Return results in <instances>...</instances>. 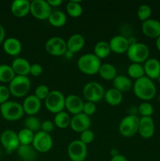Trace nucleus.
Returning a JSON list of instances; mask_svg holds the SVG:
<instances>
[{
    "instance_id": "obj_1",
    "label": "nucleus",
    "mask_w": 160,
    "mask_h": 161,
    "mask_svg": "<svg viewBox=\"0 0 160 161\" xmlns=\"http://www.w3.org/2000/svg\"><path fill=\"white\" fill-rule=\"evenodd\" d=\"M133 93L140 99L149 101L156 94V86L152 80L146 75L136 80L133 85Z\"/></svg>"
},
{
    "instance_id": "obj_2",
    "label": "nucleus",
    "mask_w": 160,
    "mask_h": 161,
    "mask_svg": "<svg viewBox=\"0 0 160 161\" xmlns=\"http://www.w3.org/2000/svg\"><path fill=\"white\" fill-rule=\"evenodd\" d=\"M78 69L88 75H94L99 72L101 61L94 53H88L82 55L77 61Z\"/></svg>"
},
{
    "instance_id": "obj_3",
    "label": "nucleus",
    "mask_w": 160,
    "mask_h": 161,
    "mask_svg": "<svg viewBox=\"0 0 160 161\" xmlns=\"http://www.w3.org/2000/svg\"><path fill=\"white\" fill-rule=\"evenodd\" d=\"M31 88V80L28 75H16L9 83V89L10 94L17 97L26 95Z\"/></svg>"
},
{
    "instance_id": "obj_4",
    "label": "nucleus",
    "mask_w": 160,
    "mask_h": 161,
    "mask_svg": "<svg viewBox=\"0 0 160 161\" xmlns=\"http://www.w3.org/2000/svg\"><path fill=\"white\" fill-rule=\"evenodd\" d=\"M0 113L5 119L8 121H16L22 118L24 108L22 105L13 101H7L0 105Z\"/></svg>"
},
{
    "instance_id": "obj_5",
    "label": "nucleus",
    "mask_w": 160,
    "mask_h": 161,
    "mask_svg": "<svg viewBox=\"0 0 160 161\" xmlns=\"http://www.w3.org/2000/svg\"><path fill=\"white\" fill-rule=\"evenodd\" d=\"M65 98L66 97L61 91L57 90L51 91L44 101L45 108L55 114L62 112L65 108Z\"/></svg>"
},
{
    "instance_id": "obj_6",
    "label": "nucleus",
    "mask_w": 160,
    "mask_h": 161,
    "mask_svg": "<svg viewBox=\"0 0 160 161\" xmlns=\"http://www.w3.org/2000/svg\"><path fill=\"white\" fill-rule=\"evenodd\" d=\"M127 57L133 63L141 64L148 59L150 50L148 47L143 42H138L130 45L126 52Z\"/></svg>"
},
{
    "instance_id": "obj_7",
    "label": "nucleus",
    "mask_w": 160,
    "mask_h": 161,
    "mask_svg": "<svg viewBox=\"0 0 160 161\" xmlns=\"http://www.w3.org/2000/svg\"><path fill=\"white\" fill-rule=\"evenodd\" d=\"M83 95L88 102L93 103L98 102L104 97L105 91L100 83L96 81H91L86 83L83 90Z\"/></svg>"
},
{
    "instance_id": "obj_8",
    "label": "nucleus",
    "mask_w": 160,
    "mask_h": 161,
    "mask_svg": "<svg viewBox=\"0 0 160 161\" xmlns=\"http://www.w3.org/2000/svg\"><path fill=\"white\" fill-rule=\"evenodd\" d=\"M140 118L136 115L130 114L122 118L119 126L121 135L124 137H131L138 132Z\"/></svg>"
},
{
    "instance_id": "obj_9",
    "label": "nucleus",
    "mask_w": 160,
    "mask_h": 161,
    "mask_svg": "<svg viewBox=\"0 0 160 161\" xmlns=\"http://www.w3.org/2000/svg\"><path fill=\"white\" fill-rule=\"evenodd\" d=\"M53 144V138L50 134L39 130L35 134L34 139L31 145L37 152L47 153L52 149Z\"/></svg>"
},
{
    "instance_id": "obj_10",
    "label": "nucleus",
    "mask_w": 160,
    "mask_h": 161,
    "mask_svg": "<svg viewBox=\"0 0 160 161\" xmlns=\"http://www.w3.org/2000/svg\"><path fill=\"white\" fill-rule=\"evenodd\" d=\"M67 154L72 161H85L87 157V146L79 139L74 140L67 146Z\"/></svg>"
},
{
    "instance_id": "obj_11",
    "label": "nucleus",
    "mask_w": 160,
    "mask_h": 161,
    "mask_svg": "<svg viewBox=\"0 0 160 161\" xmlns=\"http://www.w3.org/2000/svg\"><path fill=\"white\" fill-rule=\"evenodd\" d=\"M30 12L39 20H46L52 13V7L47 0H33L31 2Z\"/></svg>"
},
{
    "instance_id": "obj_12",
    "label": "nucleus",
    "mask_w": 160,
    "mask_h": 161,
    "mask_svg": "<svg viewBox=\"0 0 160 161\" xmlns=\"http://www.w3.org/2000/svg\"><path fill=\"white\" fill-rule=\"evenodd\" d=\"M45 48L50 54L54 56H61L65 54L67 52V42L60 36H53L46 41Z\"/></svg>"
},
{
    "instance_id": "obj_13",
    "label": "nucleus",
    "mask_w": 160,
    "mask_h": 161,
    "mask_svg": "<svg viewBox=\"0 0 160 161\" xmlns=\"http://www.w3.org/2000/svg\"><path fill=\"white\" fill-rule=\"evenodd\" d=\"M0 142L6 149L7 153L17 150L20 146L18 135L13 130H5L0 135Z\"/></svg>"
},
{
    "instance_id": "obj_14",
    "label": "nucleus",
    "mask_w": 160,
    "mask_h": 161,
    "mask_svg": "<svg viewBox=\"0 0 160 161\" xmlns=\"http://www.w3.org/2000/svg\"><path fill=\"white\" fill-rule=\"evenodd\" d=\"M91 126L90 116H87L83 113L73 115L71 118L70 127L74 131L82 133L84 130L89 129Z\"/></svg>"
},
{
    "instance_id": "obj_15",
    "label": "nucleus",
    "mask_w": 160,
    "mask_h": 161,
    "mask_svg": "<svg viewBox=\"0 0 160 161\" xmlns=\"http://www.w3.org/2000/svg\"><path fill=\"white\" fill-rule=\"evenodd\" d=\"M22 106L24 112L28 116H35L40 110L42 101L39 100L35 94H30L24 98Z\"/></svg>"
},
{
    "instance_id": "obj_16",
    "label": "nucleus",
    "mask_w": 160,
    "mask_h": 161,
    "mask_svg": "<svg viewBox=\"0 0 160 161\" xmlns=\"http://www.w3.org/2000/svg\"><path fill=\"white\" fill-rule=\"evenodd\" d=\"M84 102L77 94H69L65 98V108L72 114L83 113Z\"/></svg>"
},
{
    "instance_id": "obj_17",
    "label": "nucleus",
    "mask_w": 160,
    "mask_h": 161,
    "mask_svg": "<svg viewBox=\"0 0 160 161\" xmlns=\"http://www.w3.org/2000/svg\"><path fill=\"white\" fill-rule=\"evenodd\" d=\"M142 31L149 38L157 39L160 36V21L155 19L149 18L142 22Z\"/></svg>"
},
{
    "instance_id": "obj_18",
    "label": "nucleus",
    "mask_w": 160,
    "mask_h": 161,
    "mask_svg": "<svg viewBox=\"0 0 160 161\" xmlns=\"http://www.w3.org/2000/svg\"><path fill=\"white\" fill-rule=\"evenodd\" d=\"M155 123L152 117L140 118L139 127H138V133L142 138H152L155 133Z\"/></svg>"
},
{
    "instance_id": "obj_19",
    "label": "nucleus",
    "mask_w": 160,
    "mask_h": 161,
    "mask_svg": "<svg viewBox=\"0 0 160 161\" xmlns=\"http://www.w3.org/2000/svg\"><path fill=\"white\" fill-rule=\"evenodd\" d=\"M111 51L116 53H123L127 52L130 43L126 36L122 35H117L113 36L109 42Z\"/></svg>"
},
{
    "instance_id": "obj_20",
    "label": "nucleus",
    "mask_w": 160,
    "mask_h": 161,
    "mask_svg": "<svg viewBox=\"0 0 160 161\" xmlns=\"http://www.w3.org/2000/svg\"><path fill=\"white\" fill-rule=\"evenodd\" d=\"M144 73L151 80L160 77V61L156 58H148L144 64Z\"/></svg>"
},
{
    "instance_id": "obj_21",
    "label": "nucleus",
    "mask_w": 160,
    "mask_h": 161,
    "mask_svg": "<svg viewBox=\"0 0 160 161\" xmlns=\"http://www.w3.org/2000/svg\"><path fill=\"white\" fill-rule=\"evenodd\" d=\"M31 3L28 0H14L11 4V12L17 17H23L30 12Z\"/></svg>"
},
{
    "instance_id": "obj_22",
    "label": "nucleus",
    "mask_w": 160,
    "mask_h": 161,
    "mask_svg": "<svg viewBox=\"0 0 160 161\" xmlns=\"http://www.w3.org/2000/svg\"><path fill=\"white\" fill-rule=\"evenodd\" d=\"M3 50L9 55L17 56L21 52L22 44L17 38H7L3 42Z\"/></svg>"
},
{
    "instance_id": "obj_23",
    "label": "nucleus",
    "mask_w": 160,
    "mask_h": 161,
    "mask_svg": "<svg viewBox=\"0 0 160 161\" xmlns=\"http://www.w3.org/2000/svg\"><path fill=\"white\" fill-rule=\"evenodd\" d=\"M11 67L17 75H28L30 73L31 64L24 58H16L13 61Z\"/></svg>"
},
{
    "instance_id": "obj_24",
    "label": "nucleus",
    "mask_w": 160,
    "mask_h": 161,
    "mask_svg": "<svg viewBox=\"0 0 160 161\" xmlns=\"http://www.w3.org/2000/svg\"><path fill=\"white\" fill-rule=\"evenodd\" d=\"M85 38L81 34H73L68 38L67 41V50L72 53H77L83 48L85 45Z\"/></svg>"
},
{
    "instance_id": "obj_25",
    "label": "nucleus",
    "mask_w": 160,
    "mask_h": 161,
    "mask_svg": "<svg viewBox=\"0 0 160 161\" xmlns=\"http://www.w3.org/2000/svg\"><path fill=\"white\" fill-rule=\"evenodd\" d=\"M19 157L24 161H35L37 158V153L31 145H20L17 150Z\"/></svg>"
},
{
    "instance_id": "obj_26",
    "label": "nucleus",
    "mask_w": 160,
    "mask_h": 161,
    "mask_svg": "<svg viewBox=\"0 0 160 161\" xmlns=\"http://www.w3.org/2000/svg\"><path fill=\"white\" fill-rule=\"evenodd\" d=\"M113 86L115 89L118 90L120 92H125L130 90L133 86L130 77L123 75H117L113 80Z\"/></svg>"
},
{
    "instance_id": "obj_27",
    "label": "nucleus",
    "mask_w": 160,
    "mask_h": 161,
    "mask_svg": "<svg viewBox=\"0 0 160 161\" xmlns=\"http://www.w3.org/2000/svg\"><path fill=\"white\" fill-rule=\"evenodd\" d=\"M104 99L109 105L115 106V105H119L122 102L123 95H122V92L113 87L105 91Z\"/></svg>"
},
{
    "instance_id": "obj_28",
    "label": "nucleus",
    "mask_w": 160,
    "mask_h": 161,
    "mask_svg": "<svg viewBox=\"0 0 160 161\" xmlns=\"http://www.w3.org/2000/svg\"><path fill=\"white\" fill-rule=\"evenodd\" d=\"M98 73L104 80H113L117 75V69L113 64L110 63H104L101 64Z\"/></svg>"
},
{
    "instance_id": "obj_29",
    "label": "nucleus",
    "mask_w": 160,
    "mask_h": 161,
    "mask_svg": "<svg viewBox=\"0 0 160 161\" xmlns=\"http://www.w3.org/2000/svg\"><path fill=\"white\" fill-rule=\"evenodd\" d=\"M111 51L109 42L106 41H99L94 46V54L100 59L106 58Z\"/></svg>"
},
{
    "instance_id": "obj_30",
    "label": "nucleus",
    "mask_w": 160,
    "mask_h": 161,
    "mask_svg": "<svg viewBox=\"0 0 160 161\" xmlns=\"http://www.w3.org/2000/svg\"><path fill=\"white\" fill-rule=\"evenodd\" d=\"M49 22L54 27H62L67 22V16L65 13L61 10L52 11L48 18Z\"/></svg>"
},
{
    "instance_id": "obj_31",
    "label": "nucleus",
    "mask_w": 160,
    "mask_h": 161,
    "mask_svg": "<svg viewBox=\"0 0 160 161\" xmlns=\"http://www.w3.org/2000/svg\"><path fill=\"white\" fill-rule=\"evenodd\" d=\"M53 123H54L55 126L59 128H67L68 126H70L71 117L68 113L66 112H60V113L55 114Z\"/></svg>"
},
{
    "instance_id": "obj_32",
    "label": "nucleus",
    "mask_w": 160,
    "mask_h": 161,
    "mask_svg": "<svg viewBox=\"0 0 160 161\" xmlns=\"http://www.w3.org/2000/svg\"><path fill=\"white\" fill-rule=\"evenodd\" d=\"M16 75H17L11 65L0 64V82L10 83Z\"/></svg>"
},
{
    "instance_id": "obj_33",
    "label": "nucleus",
    "mask_w": 160,
    "mask_h": 161,
    "mask_svg": "<svg viewBox=\"0 0 160 161\" xmlns=\"http://www.w3.org/2000/svg\"><path fill=\"white\" fill-rule=\"evenodd\" d=\"M66 10L67 14L73 17H79L83 14V6L79 1L77 0H71L67 3L66 6Z\"/></svg>"
},
{
    "instance_id": "obj_34",
    "label": "nucleus",
    "mask_w": 160,
    "mask_h": 161,
    "mask_svg": "<svg viewBox=\"0 0 160 161\" xmlns=\"http://www.w3.org/2000/svg\"><path fill=\"white\" fill-rule=\"evenodd\" d=\"M127 73H128L129 76L135 79V80H138V79L145 75L144 66L141 65V64H138V63L130 64L127 69Z\"/></svg>"
},
{
    "instance_id": "obj_35",
    "label": "nucleus",
    "mask_w": 160,
    "mask_h": 161,
    "mask_svg": "<svg viewBox=\"0 0 160 161\" xmlns=\"http://www.w3.org/2000/svg\"><path fill=\"white\" fill-rule=\"evenodd\" d=\"M19 142L20 145H31L32 144L35 134L31 130L27 128H23L17 133Z\"/></svg>"
},
{
    "instance_id": "obj_36",
    "label": "nucleus",
    "mask_w": 160,
    "mask_h": 161,
    "mask_svg": "<svg viewBox=\"0 0 160 161\" xmlns=\"http://www.w3.org/2000/svg\"><path fill=\"white\" fill-rule=\"evenodd\" d=\"M41 124L42 123L35 116H29L24 120L25 128L31 130L32 132L39 131V129L41 128Z\"/></svg>"
},
{
    "instance_id": "obj_37",
    "label": "nucleus",
    "mask_w": 160,
    "mask_h": 161,
    "mask_svg": "<svg viewBox=\"0 0 160 161\" xmlns=\"http://www.w3.org/2000/svg\"><path fill=\"white\" fill-rule=\"evenodd\" d=\"M138 112L144 117H152L154 113L153 105L147 102H144L138 106Z\"/></svg>"
},
{
    "instance_id": "obj_38",
    "label": "nucleus",
    "mask_w": 160,
    "mask_h": 161,
    "mask_svg": "<svg viewBox=\"0 0 160 161\" xmlns=\"http://www.w3.org/2000/svg\"><path fill=\"white\" fill-rule=\"evenodd\" d=\"M136 14H137L138 18L142 20L143 22L150 18L151 15H152V9L148 5L142 4L138 7Z\"/></svg>"
},
{
    "instance_id": "obj_39",
    "label": "nucleus",
    "mask_w": 160,
    "mask_h": 161,
    "mask_svg": "<svg viewBox=\"0 0 160 161\" xmlns=\"http://www.w3.org/2000/svg\"><path fill=\"white\" fill-rule=\"evenodd\" d=\"M50 91L48 86L45 84H41L36 87L35 91V95L39 99V100L42 101L46 98L47 96L50 94Z\"/></svg>"
},
{
    "instance_id": "obj_40",
    "label": "nucleus",
    "mask_w": 160,
    "mask_h": 161,
    "mask_svg": "<svg viewBox=\"0 0 160 161\" xmlns=\"http://www.w3.org/2000/svg\"><path fill=\"white\" fill-rule=\"evenodd\" d=\"M79 140L82 142L84 143V144L86 145L89 144V143H91L94 140L93 131L89 130V129H88V130H84L83 132L80 133Z\"/></svg>"
},
{
    "instance_id": "obj_41",
    "label": "nucleus",
    "mask_w": 160,
    "mask_h": 161,
    "mask_svg": "<svg viewBox=\"0 0 160 161\" xmlns=\"http://www.w3.org/2000/svg\"><path fill=\"white\" fill-rule=\"evenodd\" d=\"M97 111V107H96L95 103L92 102H84V105H83V113L86 114L87 116H90L91 115H93Z\"/></svg>"
},
{
    "instance_id": "obj_42",
    "label": "nucleus",
    "mask_w": 160,
    "mask_h": 161,
    "mask_svg": "<svg viewBox=\"0 0 160 161\" xmlns=\"http://www.w3.org/2000/svg\"><path fill=\"white\" fill-rule=\"evenodd\" d=\"M10 94H11L9 87L1 85L0 86V105L9 101Z\"/></svg>"
},
{
    "instance_id": "obj_43",
    "label": "nucleus",
    "mask_w": 160,
    "mask_h": 161,
    "mask_svg": "<svg viewBox=\"0 0 160 161\" xmlns=\"http://www.w3.org/2000/svg\"><path fill=\"white\" fill-rule=\"evenodd\" d=\"M55 127V124L53 121L49 120V119H45L41 124V129L42 131L46 132V133L50 134V132L53 131V129Z\"/></svg>"
},
{
    "instance_id": "obj_44",
    "label": "nucleus",
    "mask_w": 160,
    "mask_h": 161,
    "mask_svg": "<svg viewBox=\"0 0 160 161\" xmlns=\"http://www.w3.org/2000/svg\"><path fill=\"white\" fill-rule=\"evenodd\" d=\"M43 72V68L40 64L38 63H34V64H31V69H30V73L33 75V76H39Z\"/></svg>"
},
{
    "instance_id": "obj_45",
    "label": "nucleus",
    "mask_w": 160,
    "mask_h": 161,
    "mask_svg": "<svg viewBox=\"0 0 160 161\" xmlns=\"http://www.w3.org/2000/svg\"><path fill=\"white\" fill-rule=\"evenodd\" d=\"M110 161H128L127 159L125 158V156L122 155V154H117V155L111 157V159Z\"/></svg>"
},
{
    "instance_id": "obj_46",
    "label": "nucleus",
    "mask_w": 160,
    "mask_h": 161,
    "mask_svg": "<svg viewBox=\"0 0 160 161\" xmlns=\"http://www.w3.org/2000/svg\"><path fill=\"white\" fill-rule=\"evenodd\" d=\"M5 37H6V30L3 25H0V44L4 42Z\"/></svg>"
},
{
    "instance_id": "obj_47",
    "label": "nucleus",
    "mask_w": 160,
    "mask_h": 161,
    "mask_svg": "<svg viewBox=\"0 0 160 161\" xmlns=\"http://www.w3.org/2000/svg\"><path fill=\"white\" fill-rule=\"evenodd\" d=\"M50 6H59L60 5L62 4V0H47Z\"/></svg>"
},
{
    "instance_id": "obj_48",
    "label": "nucleus",
    "mask_w": 160,
    "mask_h": 161,
    "mask_svg": "<svg viewBox=\"0 0 160 161\" xmlns=\"http://www.w3.org/2000/svg\"><path fill=\"white\" fill-rule=\"evenodd\" d=\"M156 47L160 51V36L156 39Z\"/></svg>"
}]
</instances>
